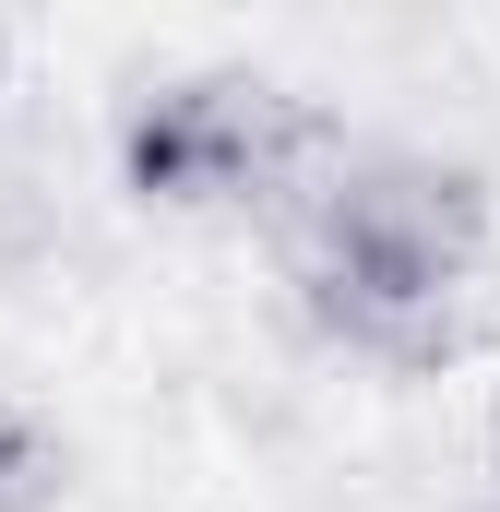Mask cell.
<instances>
[{
  "instance_id": "6da1fadb",
  "label": "cell",
  "mask_w": 500,
  "mask_h": 512,
  "mask_svg": "<svg viewBox=\"0 0 500 512\" xmlns=\"http://www.w3.org/2000/svg\"><path fill=\"white\" fill-rule=\"evenodd\" d=\"M500 191L465 155L393 143V155H346V179L286 227V274L298 310L381 370H441L465 346V286L489 262Z\"/></svg>"
},
{
  "instance_id": "7a4b0ae2",
  "label": "cell",
  "mask_w": 500,
  "mask_h": 512,
  "mask_svg": "<svg viewBox=\"0 0 500 512\" xmlns=\"http://www.w3.org/2000/svg\"><path fill=\"white\" fill-rule=\"evenodd\" d=\"M60 477H72L60 441H48L24 405H0V512H48V501H60Z\"/></svg>"
},
{
  "instance_id": "3957f363",
  "label": "cell",
  "mask_w": 500,
  "mask_h": 512,
  "mask_svg": "<svg viewBox=\"0 0 500 512\" xmlns=\"http://www.w3.org/2000/svg\"><path fill=\"white\" fill-rule=\"evenodd\" d=\"M0 84H12V36H0Z\"/></svg>"
},
{
  "instance_id": "277c9868",
  "label": "cell",
  "mask_w": 500,
  "mask_h": 512,
  "mask_svg": "<svg viewBox=\"0 0 500 512\" xmlns=\"http://www.w3.org/2000/svg\"><path fill=\"white\" fill-rule=\"evenodd\" d=\"M489 477H500V441H489Z\"/></svg>"
}]
</instances>
